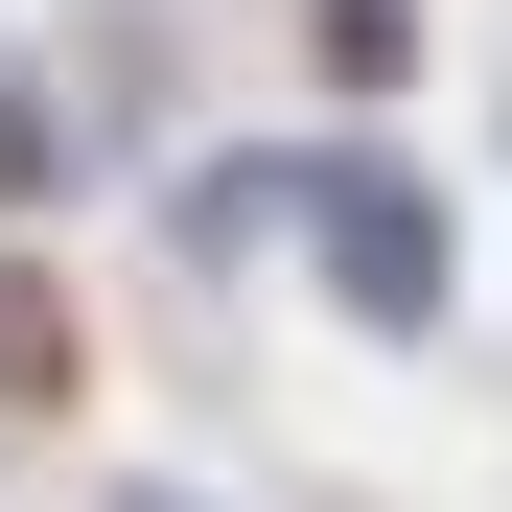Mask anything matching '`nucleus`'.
I'll list each match as a JSON object with an SVG mask.
<instances>
[{"mask_svg": "<svg viewBox=\"0 0 512 512\" xmlns=\"http://www.w3.org/2000/svg\"><path fill=\"white\" fill-rule=\"evenodd\" d=\"M303 187H326V256H350V303H373V326H419V303H443V233H419V187H396V163H303Z\"/></svg>", "mask_w": 512, "mask_h": 512, "instance_id": "f257e3e1", "label": "nucleus"}]
</instances>
